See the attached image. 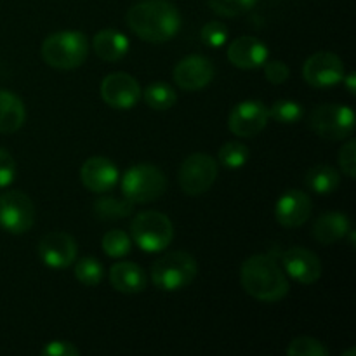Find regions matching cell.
<instances>
[{
	"instance_id": "obj_1",
	"label": "cell",
	"mask_w": 356,
	"mask_h": 356,
	"mask_svg": "<svg viewBox=\"0 0 356 356\" xmlns=\"http://www.w3.org/2000/svg\"><path fill=\"white\" fill-rule=\"evenodd\" d=\"M127 24L141 40L162 44L176 37L181 16L177 7L167 0H145L129 9Z\"/></svg>"
},
{
	"instance_id": "obj_2",
	"label": "cell",
	"mask_w": 356,
	"mask_h": 356,
	"mask_svg": "<svg viewBox=\"0 0 356 356\" xmlns=\"http://www.w3.org/2000/svg\"><path fill=\"white\" fill-rule=\"evenodd\" d=\"M240 282L243 291L263 302H277L289 294V282L277 261L264 254H256L242 264Z\"/></svg>"
},
{
	"instance_id": "obj_3",
	"label": "cell",
	"mask_w": 356,
	"mask_h": 356,
	"mask_svg": "<svg viewBox=\"0 0 356 356\" xmlns=\"http://www.w3.org/2000/svg\"><path fill=\"white\" fill-rule=\"evenodd\" d=\"M89 56V40L82 31H56L42 44V58L56 70H73Z\"/></svg>"
},
{
	"instance_id": "obj_4",
	"label": "cell",
	"mask_w": 356,
	"mask_h": 356,
	"mask_svg": "<svg viewBox=\"0 0 356 356\" xmlns=\"http://www.w3.org/2000/svg\"><path fill=\"white\" fill-rule=\"evenodd\" d=\"M167 190V177L152 163H138L122 177V193L132 204H146L162 197Z\"/></svg>"
},
{
	"instance_id": "obj_5",
	"label": "cell",
	"mask_w": 356,
	"mask_h": 356,
	"mask_svg": "<svg viewBox=\"0 0 356 356\" xmlns=\"http://www.w3.org/2000/svg\"><path fill=\"white\" fill-rule=\"evenodd\" d=\"M132 240L145 252H160L167 249L174 238V226L163 212H139L131 225Z\"/></svg>"
},
{
	"instance_id": "obj_6",
	"label": "cell",
	"mask_w": 356,
	"mask_h": 356,
	"mask_svg": "<svg viewBox=\"0 0 356 356\" xmlns=\"http://www.w3.org/2000/svg\"><path fill=\"white\" fill-rule=\"evenodd\" d=\"M198 273L197 261L188 252H169L152 266V280L162 291H179L190 285Z\"/></svg>"
},
{
	"instance_id": "obj_7",
	"label": "cell",
	"mask_w": 356,
	"mask_h": 356,
	"mask_svg": "<svg viewBox=\"0 0 356 356\" xmlns=\"http://www.w3.org/2000/svg\"><path fill=\"white\" fill-rule=\"evenodd\" d=\"M309 127L320 138L343 141L355 131V111L343 104H320L312 111Z\"/></svg>"
},
{
	"instance_id": "obj_8",
	"label": "cell",
	"mask_w": 356,
	"mask_h": 356,
	"mask_svg": "<svg viewBox=\"0 0 356 356\" xmlns=\"http://www.w3.org/2000/svg\"><path fill=\"white\" fill-rule=\"evenodd\" d=\"M218 179V162L207 153H193L179 169V186L186 195L205 193Z\"/></svg>"
},
{
	"instance_id": "obj_9",
	"label": "cell",
	"mask_w": 356,
	"mask_h": 356,
	"mask_svg": "<svg viewBox=\"0 0 356 356\" xmlns=\"http://www.w3.org/2000/svg\"><path fill=\"white\" fill-rule=\"evenodd\" d=\"M35 222V205L23 191L10 190L0 195V228L21 235L30 232Z\"/></svg>"
},
{
	"instance_id": "obj_10",
	"label": "cell",
	"mask_w": 356,
	"mask_h": 356,
	"mask_svg": "<svg viewBox=\"0 0 356 356\" xmlns=\"http://www.w3.org/2000/svg\"><path fill=\"white\" fill-rule=\"evenodd\" d=\"M99 92L108 106L115 108V110H129L141 97V87H139L138 80L129 73L115 72L104 76Z\"/></svg>"
},
{
	"instance_id": "obj_11",
	"label": "cell",
	"mask_w": 356,
	"mask_h": 356,
	"mask_svg": "<svg viewBox=\"0 0 356 356\" xmlns=\"http://www.w3.org/2000/svg\"><path fill=\"white\" fill-rule=\"evenodd\" d=\"M305 80L313 87H330L344 79V63L334 52H316L302 66Z\"/></svg>"
},
{
	"instance_id": "obj_12",
	"label": "cell",
	"mask_w": 356,
	"mask_h": 356,
	"mask_svg": "<svg viewBox=\"0 0 356 356\" xmlns=\"http://www.w3.org/2000/svg\"><path fill=\"white\" fill-rule=\"evenodd\" d=\"M268 118V108L261 101H242L229 113L228 127L238 138H252L266 127Z\"/></svg>"
},
{
	"instance_id": "obj_13",
	"label": "cell",
	"mask_w": 356,
	"mask_h": 356,
	"mask_svg": "<svg viewBox=\"0 0 356 356\" xmlns=\"http://www.w3.org/2000/svg\"><path fill=\"white\" fill-rule=\"evenodd\" d=\"M38 256L49 268H68L76 259V243L68 233L51 232L38 242Z\"/></svg>"
},
{
	"instance_id": "obj_14",
	"label": "cell",
	"mask_w": 356,
	"mask_h": 356,
	"mask_svg": "<svg viewBox=\"0 0 356 356\" xmlns=\"http://www.w3.org/2000/svg\"><path fill=\"white\" fill-rule=\"evenodd\" d=\"M214 63L205 56H188L174 68V80L184 90H200L214 79Z\"/></svg>"
},
{
	"instance_id": "obj_15",
	"label": "cell",
	"mask_w": 356,
	"mask_h": 356,
	"mask_svg": "<svg viewBox=\"0 0 356 356\" xmlns=\"http://www.w3.org/2000/svg\"><path fill=\"white\" fill-rule=\"evenodd\" d=\"M312 198L301 190H289L275 205V219L284 228H298L312 216Z\"/></svg>"
},
{
	"instance_id": "obj_16",
	"label": "cell",
	"mask_w": 356,
	"mask_h": 356,
	"mask_svg": "<svg viewBox=\"0 0 356 356\" xmlns=\"http://www.w3.org/2000/svg\"><path fill=\"white\" fill-rule=\"evenodd\" d=\"M289 277L305 285H312L322 277V263L315 252L302 247H292L282 257Z\"/></svg>"
},
{
	"instance_id": "obj_17",
	"label": "cell",
	"mask_w": 356,
	"mask_h": 356,
	"mask_svg": "<svg viewBox=\"0 0 356 356\" xmlns=\"http://www.w3.org/2000/svg\"><path fill=\"white\" fill-rule=\"evenodd\" d=\"M80 179L87 190L104 193L118 183V169L104 156H90L80 167Z\"/></svg>"
},
{
	"instance_id": "obj_18",
	"label": "cell",
	"mask_w": 356,
	"mask_h": 356,
	"mask_svg": "<svg viewBox=\"0 0 356 356\" xmlns=\"http://www.w3.org/2000/svg\"><path fill=\"white\" fill-rule=\"evenodd\" d=\"M228 59L232 65L242 70L259 68L266 63L268 49L259 38L243 35V37L235 38L228 47Z\"/></svg>"
},
{
	"instance_id": "obj_19",
	"label": "cell",
	"mask_w": 356,
	"mask_h": 356,
	"mask_svg": "<svg viewBox=\"0 0 356 356\" xmlns=\"http://www.w3.org/2000/svg\"><path fill=\"white\" fill-rule=\"evenodd\" d=\"M110 282L115 291L124 294H138L146 287V273L141 266L120 261L110 268Z\"/></svg>"
},
{
	"instance_id": "obj_20",
	"label": "cell",
	"mask_w": 356,
	"mask_h": 356,
	"mask_svg": "<svg viewBox=\"0 0 356 356\" xmlns=\"http://www.w3.org/2000/svg\"><path fill=\"white\" fill-rule=\"evenodd\" d=\"M350 232V219L343 212H325L313 225V236L322 245H332Z\"/></svg>"
},
{
	"instance_id": "obj_21",
	"label": "cell",
	"mask_w": 356,
	"mask_h": 356,
	"mask_svg": "<svg viewBox=\"0 0 356 356\" xmlns=\"http://www.w3.org/2000/svg\"><path fill=\"white\" fill-rule=\"evenodd\" d=\"M92 49L97 58L108 63H115L120 61L127 54L129 40L124 33L108 28V30H101L94 35Z\"/></svg>"
},
{
	"instance_id": "obj_22",
	"label": "cell",
	"mask_w": 356,
	"mask_h": 356,
	"mask_svg": "<svg viewBox=\"0 0 356 356\" xmlns=\"http://www.w3.org/2000/svg\"><path fill=\"white\" fill-rule=\"evenodd\" d=\"M26 118L24 103L14 92L0 89V134L19 131Z\"/></svg>"
},
{
	"instance_id": "obj_23",
	"label": "cell",
	"mask_w": 356,
	"mask_h": 356,
	"mask_svg": "<svg viewBox=\"0 0 356 356\" xmlns=\"http://www.w3.org/2000/svg\"><path fill=\"white\" fill-rule=\"evenodd\" d=\"M306 184L309 190L320 195H329L336 191L341 184V176L334 167L316 165L312 167L306 174Z\"/></svg>"
},
{
	"instance_id": "obj_24",
	"label": "cell",
	"mask_w": 356,
	"mask_h": 356,
	"mask_svg": "<svg viewBox=\"0 0 356 356\" xmlns=\"http://www.w3.org/2000/svg\"><path fill=\"white\" fill-rule=\"evenodd\" d=\"M132 211H134V204L127 198L104 197L94 204V214L99 221H118V219L129 218Z\"/></svg>"
},
{
	"instance_id": "obj_25",
	"label": "cell",
	"mask_w": 356,
	"mask_h": 356,
	"mask_svg": "<svg viewBox=\"0 0 356 356\" xmlns=\"http://www.w3.org/2000/svg\"><path fill=\"white\" fill-rule=\"evenodd\" d=\"M145 101L149 108L153 110H169L176 104L177 96L176 90L165 82H155L152 86L146 87L145 90Z\"/></svg>"
},
{
	"instance_id": "obj_26",
	"label": "cell",
	"mask_w": 356,
	"mask_h": 356,
	"mask_svg": "<svg viewBox=\"0 0 356 356\" xmlns=\"http://www.w3.org/2000/svg\"><path fill=\"white\" fill-rule=\"evenodd\" d=\"M104 270L96 257H83L75 264V278L87 287H96L103 280Z\"/></svg>"
},
{
	"instance_id": "obj_27",
	"label": "cell",
	"mask_w": 356,
	"mask_h": 356,
	"mask_svg": "<svg viewBox=\"0 0 356 356\" xmlns=\"http://www.w3.org/2000/svg\"><path fill=\"white\" fill-rule=\"evenodd\" d=\"M218 160L228 169H238V167L245 165V162L249 160V149L242 143L229 141L221 146L218 153Z\"/></svg>"
},
{
	"instance_id": "obj_28",
	"label": "cell",
	"mask_w": 356,
	"mask_h": 356,
	"mask_svg": "<svg viewBox=\"0 0 356 356\" xmlns=\"http://www.w3.org/2000/svg\"><path fill=\"white\" fill-rule=\"evenodd\" d=\"M101 245H103L104 254H108L110 257H124L131 252L132 242L127 233H124L122 229H111L103 236Z\"/></svg>"
},
{
	"instance_id": "obj_29",
	"label": "cell",
	"mask_w": 356,
	"mask_h": 356,
	"mask_svg": "<svg viewBox=\"0 0 356 356\" xmlns=\"http://www.w3.org/2000/svg\"><path fill=\"white\" fill-rule=\"evenodd\" d=\"M273 120L280 122V124H294V122L301 120L302 117V108L301 104H298L296 101L289 99H278L275 101L273 106L268 110Z\"/></svg>"
},
{
	"instance_id": "obj_30",
	"label": "cell",
	"mask_w": 356,
	"mask_h": 356,
	"mask_svg": "<svg viewBox=\"0 0 356 356\" xmlns=\"http://www.w3.org/2000/svg\"><path fill=\"white\" fill-rule=\"evenodd\" d=\"M287 355L291 356H327L329 350L315 337L301 336L296 337L287 348Z\"/></svg>"
},
{
	"instance_id": "obj_31",
	"label": "cell",
	"mask_w": 356,
	"mask_h": 356,
	"mask_svg": "<svg viewBox=\"0 0 356 356\" xmlns=\"http://www.w3.org/2000/svg\"><path fill=\"white\" fill-rule=\"evenodd\" d=\"M216 14L225 17H236L256 6L257 0H207Z\"/></svg>"
},
{
	"instance_id": "obj_32",
	"label": "cell",
	"mask_w": 356,
	"mask_h": 356,
	"mask_svg": "<svg viewBox=\"0 0 356 356\" xmlns=\"http://www.w3.org/2000/svg\"><path fill=\"white\" fill-rule=\"evenodd\" d=\"M202 40L209 45V47H221L226 40H228V28L218 21H211L202 28Z\"/></svg>"
},
{
	"instance_id": "obj_33",
	"label": "cell",
	"mask_w": 356,
	"mask_h": 356,
	"mask_svg": "<svg viewBox=\"0 0 356 356\" xmlns=\"http://www.w3.org/2000/svg\"><path fill=\"white\" fill-rule=\"evenodd\" d=\"M339 165L343 169L344 176L353 177L356 176V141L350 139L339 152Z\"/></svg>"
},
{
	"instance_id": "obj_34",
	"label": "cell",
	"mask_w": 356,
	"mask_h": 356,
	"mask_svg": "<svg viewBox=\"0 0 356 356\" xmlns=\"http://www.w3.org/2000/svg\"><path fill=\"white\" fill-rule=\"evenodd\" d=\"M289 68L284 61H278V59H271V61L264 63V75H266L268 82H271L273 86H280V83L287 82L289 79Z\"/></svg>"
},
{
	"instance_id": "obj_35",
	"label": "cell",
	"mask_w": 356,
	"mask_h": 356,
	"mask_svg": "<svg viewBox=\"0 0 356 356\" xmlns=\"http://www.w3.org/2000/svg\"><path fill=\"white\" fill-rule=\"evenodd\" d=\"M16 176V162L13 155L0 148V188L9 186Z\"/></svg>"
},
{
	"instance_id": "obj_36",
	"label": "cell",
	"mask_w": 356,
	"mask_h": 356,
	"mask_svg": "<svg viewBox=\"0 0 356 356\" xmlns=\"http://www.w3.org/2000/svg\"><path fill=\"white\" fill-rule=\"evenodd\" d=\"M42 355L45 356H79V348L73 346L68 341H52L42 350Z\"/></svg>"
},
{
	"instance_id": "obj_37",
	"label": "cell",
	"mask_w": 356,
	"mask_h": 356,
	"mask_svg": "<svg viewBox=\"0 0 356 356\" xmlns=\"http://www.w3.org/2000/svg\"><path fill=\"white\" fill-rule=\"evenodd\" d=\"M344 82H346V86H348V90H350V94H355V73H350V75L348 76H344Z\"/></svg>"
}]
</instances>
